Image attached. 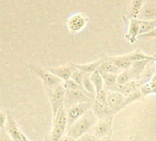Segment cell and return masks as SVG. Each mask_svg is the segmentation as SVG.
<instances>
[{"label":"cell","instance_id":"cell-1","mask_svg":"<svg viewBox=\"0 0 156 141\" xmlns=\"http://www.w3.org/2000/svg\"><path fill=\"white\" fill-rule=\"evenodd\" d=\"M96 123H97V115H95L93 110L90 109L68 128L67 135L76 139L78 137H80L82 135L88 133L89 129H91Z\"/></svg>","mask_w":156,"mask_h":141},{"label":"cell","instance_id":"cell-2","mask_svg":"<svg viewBox=\"0 0 156 141\" xmlns=\"http://www.w3.org/2000/svg\"><path fill=\"white\" fill-rule=\"evenodd\" d=\"M28 67L32 70L33 73H35L36 75L42 81L46 92L52 90L55 87H57L62 84V81L60 78H58L57 76L52 74L48 70L41 68V66H38L34 63H30V64H28Z\"/></svg>","mask_w":156,"mask_h":141},{"label":"cell","instance_id":"cell-3","mask_svg":"<svg viewBox=\"0 0 156 141\" xmlns=\"http://www.w3.org/2000/svg\"><path fill=\"white\" fill-rule=\"evenodd\" d=\"M67 127V114L64 105L62 106L56 115L53 117L52 130L51 134V141H59L62 136H64Z\"/></svg>","mask_w":156,"mask_h":141},{"label":"cell","instance_id":"cell-4","mask_svg":"<svg viewBox=\"0 0 156 141\" xmlns=\"http://www.w3.org/2000/svg\"><path fill=\"white\" fill-rule=\"evenodd\" d=\"M91 104L90 102H82L77 103L70 107L67 108L66 114H67V129L76 121L79 119L81 116H83L87 111L90 110Z\"/></svg>","mask_w":156,"mask_h":141},{"label":"cell","instance_id":"cell-5","mask_svg":"<svg viewBox=\"0 0 156 141\" xmlns=\"http://www.w3.org/2000/svg\"><path fill=\"white\" fill-rule=\"evenodd\" d=\"M65 94H66V90L63 87L62 84L61 85L55 87L52 90L47 91V95L49 96V99H50V102H51V105L53 117L56 115L58 110L62 106H63Z\"/></svg>","mask_w":156,"mask_h":141},{"label":"cell","instance_id":"cell-6","mask_svg":"<svg viewBox=\"0 0 156 141\" xmlns=\"http://www.w3.org/2000/svg\"><path fill=\"white\" fill-rule=\"evenodd\" d=\"M92 96L88 95L84 88H80L77 90H70L66 91L65 97H64V104L63 105L66 106L65 108L70 107L71 105L82 103V102H90V98Z\"/></svg>","mask_w":156,"mask_h":141},{"label":"cell","instance_id":"cell-7","mask_svg":"<svg viewBox=\"0 0 156 141\" xmlns=\"http://www.w3.org/2000/svg\"><path fill=\"white\" fill-rule=\"evenodd\" d=\"M88 18L83 13H76L72 15L67 20V28L71 34L81 32L87 25Z\"/></svg>","mask_w":156,"mask_h":141},{"label":"cell","instance_id":"cell-8","mask_svg":"<svg viewBox=\"0 0 156 141\" xmlns=\"http://www.w3.org/2000/svg\"><path fill=\"white\" fill-rule=\"evenodd\" d=\"M126 97L118 91H111L109 94H108L107 96V103L108 106L112 114L118 112L119 109L123 108V106L126 105Z\"/></svg>","mask_w":156,"mask_h":141},{"label":"cell","instance_id":"cell-9","mask_svg":"<svg viewBox=\"0 0 156 141\" xmlns=\"http://www.w3.org/2000/svg\"><path fill=\"white\" fill-rule=\"evenodd\" d=\"M92 133L98 138L110 136L111 133V119H100L92 127Z\"/></svg>","mask_w":156,"mask_h":141},{"label":"cell","instance_id":"cell-10","mask_svg":"<svg viewBox=\"0 0 156 141\" xmlns=\"http://www.w3.org/2000/svg\"><path fill=\"white\" fill-rule=\"evenodd\" d=\"M74 70H75V67L72 63H70L68 65H63V66H60V67L48 69L49 72H51L52 74H54L55 76H57L63 82L71 79Z\"/></svg>","mask_w":156,"mask_h":141},{"label":"cell","instance_id":"cell-11","mask_svg":"<svg viewBox=\"0 0 156 141\" xmlns=\"http://www.w3.org/2000/svg\"><path fill=\"white\" fill-rule=\"evenodd\" d=\"M139 19H156V0H144Z\"/></svg>","mask_w":156,"mask_h":141},{"label":"cell","instance_id":"cell-12","mask_svg":"<svg viewBox=\"0 0 156 141\" xmlns=\"http://www.w3.org/2000/svg\"><path fill=\"white\" fill-rule=\"evenodd\" d=\"M6 130L14 141H22V132L20 130L15 119L10 114H8Z\"/></svg>","mask_w":156,"mask_h":141},{"label":"cell","instance_id":"cell-13","mask_svg":"<svg viewBox=\"0 0 156 141\" xmlns=\"http://www.w3.org/2000/svg\"><path fill=\"white\" fill-rule=\"evenodd\" d=\"M140 36V20L139 19H130L128 28V32L126 34V39L130 43H135L137 38Z\"/></svg>","mask_w":156,"mask_h":141},{"label":"cell","instance_id":"cell-14","mask_svg":"<svg viewBox=\"0 0 156 141\" xmlns=\"http://www.w3.org/2000/svg\"><path fill=\"white\" fill-rule=\"evenodd\" d=\"M119 70L116 64L109 59V57H106L105 60H101V63L98 67L99 73H108V74H118Z\"/></svg>","mask_w":156,"mask_h":141},{"label":"cell","instance_id":"cell-15","mask_svg":"<svg viewBox=\"0 0 156 141\" xmlns=\"http://www.w3.org/2000/svg\"><path fill=\"white\" fill-rule=\"evenodd\" d=\"M151 60H138V61H134L129 69V70L131 72L133 78L136 79H140L141 74L143 73V70H145V67L147 66V63Z\"/></svg>","mask_w":156,"mask_h":141},{"label":"cell","instance_id":"cell-16","mask_svg":"<svg viewBox=\"0 0 156 141\" xmlns=\"http://www.w3.org/2000/svg\"><path fill=\"white\" fill-rule=\"evenodd\" d=\"M100 63H101V60H96V61L91 62V63H86V64H74V63H72V64L77 70H81L82 73H84L86 74H93L94 72H96V70H98V67H99Z\"/></svg>","mask_w":156,"mask_h":141},{"label":"cell","instance_id":"cell-17","mask_svg":"<svg viewBox=\"0 0 156 141\" xmlns=\"http://www.w3.org/2000/svg\"><path fill=\"white\" fill-rule=\"evenodd\" d=\"M101 75L103 77L104 84H105L106 87L111 91H117V88H118V75H117V74L102 73Z\"/></svg>","mask_w":156,"mask_h":141},{"label":"cell","instance_id":"cell-18","mask_svg":"<svg viewBox=\"0 0 156 141\" xmlns=\"http://www.w3.org/2000/svg\"><path fill=\"white\" fill-rule=\"evenodd\" d=\"M139 86H140V84L139 83L134 82V81H131V82H129L127 84L118 85L117 91L118 92H120L125 97H128L130 95H132L133 93H135L136 91H138L139 90Z\"/></svg>","mask_w":156,"mask_h":141},{"label":"cell","instance_id":"cell-19","mask_svg":"<svg viewBox=\"0 0 156 141\" xmlns=\"http://www.w3.org/2000/svg\"><path fill=\"white\" fill-rule=\"evenodd\" d=\"M109 59L116 64V66L120 70H129L132 65V61L129 60L128 55L118 56V57H109Z\"/></svg>","mask_w":156,"mask_h":141},{"label":"cell","instance_id":"cell-20","mask_svg":"<svg viewBox=\"0 0 156 141\" xmlns=\"http://www.w3.org/2000/svg\"><path fill=\"white\" fill-rule=\"evenodd\" d=\"M140 35L148 33L156 28V19H139Z\"/></svg>","mask_w":156,"mask_h":141},{"label":"cell","instance_id":"cell-21","mask_svg":"<svg viewBox=\"0 0 156 141\" xmlns=\"http://www.w3.org/2000/svg\"><path fill=\"white\" fill-rule=\"evenodd\" d=\"M90 79L96 88L97 93L104 89V80L98 70L90 74Z\"/></svg>","mask_w":156,"mask_h":141},{"label":"cell","instance_id":"cell-22","mask_svg":"<svg viewBox=\"0 0 156 141\" xmlns=\"http://www.w3.org/2000/svg\"><path fill=\"white\" fill-rule=\"evenodd\" d=\"M144 4V0H132L130 6V19H138Z\"/></svg>","mask_w":156,"mask_h":141},{"label":"cell","instance_id":"cell-23","mask_svg":"<svg viewBox=\"0 0 156 141\" xmlns=\"http://www.w3.org/2000/svg\"><path fill=\"white\" fill-rule=\"evenodd\" d=\"M82 87L85 89V91L90 95L92 97L95 96V95H97V91H96V88L94 86V84H92L91 82V79H90V74H86L85 77H84V80H83V84H82Z\"/></svg>","mask_w":156,"mask_h":141},{"label":"cell","instance_id":"cell-24","mask_svg":"<svg viewBox=\"0 0 156 141\" xmlns=\"http://www.w3.org/2000/svg\"><path fill=\"white\" fill-rule=\"evenodd\" d=\"M133 79V75L129 70H123V72L118 75V85H124L131 82Z\"/></svg>","mask_w":156,"mask_h":141},{"label":"cell","instance_id":"cell-25","mask_svg":"<svg viewBox=\"0 0 156 141\" xmlns=\"http://www.w3.org/2000/svg\"><path fill=\"white\" fill-rule=\"evenodd\" d=\"M128 57L129 58V60L134 62V61H138V60H156L155 57L153 56H150V55H146L143 52L140 51V50H135L129 54H127Z\"/></svg>","mask_w":156,"mask_h":141},{"label":"cell","instance_id":"cell-26","mask_svg":"<svg viewBox=\"0 0 156 141\" xmlns=\"http://www.w3.org/2000/svg\"><path fill=\"white\" fill-rule=\"evenodd\" d=\"M85 75H86V74L82 73L81 70H77V69L75 68L74 72H73V74H72L71 79H72V80H73L76 84H78L80 86H82V84H83V80H84Z\"/></svg>","mask_w":156,"mask_h":141},{"label":"cell","instance_id":"cell-27","mask_svg":"<svg viewBox=\"0 0 156 141\" xmlns=\"http://www.w3.org/2000/svg\"><path fill=\"white\" fill-rule=\"evenodd\" d=\"M75 141H98V137L93 133H86L80 137L76 138Z\"/></svg>","mask_w":156,"mask_h":141},{"label":"cell","instance_id":"cell-28","mask_svg":"<svg viewBox=\"0 0 156 141\" xmlns=\"http://www.w3.org/2000/svg\"><path fill=\"white\" fill-rule=\"evenodd\" d=\"M140 93H141V92H140V91L138 90V91H136L135 93H133L132 95H130L129 96L126 97V102H125V104L128 105V104H129V103H131V102H133V101H136L137 99L140 98V96H141V94H140Z\"/></svg>","mask_w":156,"mask_h":141},{"label":"cell","instance_id":"cell-29","mask_svg":"<svg viewBox=\"0 0 156 141\" xmlns=\"http://www.w3.org/2000/svg\"><path fill=\"white\" fill-rule=\"evenodd\" d=\"M0 141H14L5 128L0 129Z\"/></svg>","mask_w":156,"mask_h":141},{"label":"cell","instance_id":"cell-30","mask_svg":"<svg viewBox=\"0 0 156 141\" xmlns=\"http://www.w3.org/2000/svg\"><path fill=\"white\" fill-rule=\"evenodd\" d=\"M7 118H8V115H6V113L0 110V129L5 128V124L7 123Z\"/></svg>","mask_w":156,"mask_h":141},{"label":"cell","instance_id":"cell-31","mask_svg":"<svg viewBox=\"0 0 156 141\" xmlns=\"http://www.w3.org/2000/svg\"><path fill=\"white\" fill-rule=\"evenodd\" d=\"M139 37L141 38V39H153V38H156V28L154 29H152L151 31L148 32V33L140 35Z\"/></svg>","mask_w":156,"mask_h":141},{"label":"cell","instance_id":"cell-32","mask_svg":"<svg viewBox=\"0 0 156 141\" xmlns=\"http://www.w3.org/2000/svg\"><path fill=\"white\" fill-rule=\"evenodd\" d=\"M76 139L75 138H73V137H71V136H69L68 135L67 136H62L59 141H75Z\"/></svg>","mask_w":156,"mask_h":141},{"label":"cell","instance_id":"cell-33","mask_svg":"<svg viewBox=\"0 0 156 141\" xmlns=\"http://www.w3.org/2000/svg\"><path fill=\"white\" fill-rule=\"evenodd\" d=\"M98 141H111V137H110V136H107L102 138H98Z\"/></svg>","mask_w":156,"mask_h":141},{"label":"cell","instance_id":"cell-34","mask_svg":"<svg viewBox=\"0 0 156 141\" xmlns=\"http://www.w3.org/2000/svg\"><path fill=\"white\" fill-rule=\"evenodd\" d=\"M22 141H30L29 138H27V136L22 133Z\"/></svg>","mask_w":156,"mask_h":141},{"label":"cell","instance_id":"cell-35","mask_svg":"<svg viewBox=\"0 0 156 141\" xmlns=\"http://www.w3.org/2000/svg\"><path fill=\"white\" fill-rule=\"evenodd\" d=\"M155 66H156V60H155Z\"/></svg>","mask_w":156,"mask_h":141}]
</instances>
